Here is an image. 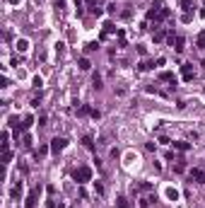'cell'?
Instances as JSON below:
<instances>
[{
    "instance_id": "obj_1",
    "label": "cell",
    "mask_w": 205,
    "mask_h": 208,
    "mask_svg": "<svg viewBox=\"0 0 205 208\" xmlns=\"http://www.w3.org/2000/svg\"><path fill=\"white\" fill-rule=\"evenodd\" d=\"M73 179L77 181V184H84V181L92 179V170H89V167H77L73 172Z\"/></svg>"
},
{
    "instance_id": "obj_2",
    "label": "cell",
    "mask_w": 205,
    "mask_h": 208,
    "mask_svg": "<svg viewBox=\"0 0 205 208\" xmlns=\"http://www.w3.org/2000/svg\"><path fill=\"white\" fill-rule=\"evenodd\" d=\"M167 39H169V44L174 46V51H176V53H181V51H184V44H186V39H184L181 34H169Z\"/></svg>"
},
{
    "instance_id": "obj_3",
    "label": "cell",
    "mask_w": 205,
    "mask_h": 208,
    "mask_svg": "<svg viewBox=\"0 0 205 208\" xmlns=\"http://www.w3.org/2000/svg\"><path fill=\"white\" fill-rule=\"evenodd\" d=\"M65 145H68V140H65V138H53V140H51V150H53V153H60V150H65Z\"/></svg>"
},
{
    "instance_id": "obj_4",
    "label": "cell",
    "mask_w": 205,
    "mask_h": 208,
    "mask_svg": "<svg viewBox=\"0 0 205 208\" xmlns=\"http://www.w3.org/2000/svg\"><path fill=\"white\" fill-rule=\"evenodd\" d=\"M36 196H39V189L31 191V194L27 196V203H24V208H36Z\"/></svg>"
},
{
    "instance_id": "obj_5",
    "label": "cell",
    "mask_w": 205,
    "mask_h": 208,
    "mask_svg": "<svg viewBox=\"0 0 205 208\" xmlns=\"http://www.w3.org/2000/svg\"><path fill=\"white\" fill-rule=\"evenodd\" d=\"M193 179H196L198 184H203V181H205V172H203V170H191V181H193Z\"/></svg>"
},
{
    "instance_id": "obj_6",
    "label": "cell",
    "mask_w": 205,
    "mask_h": 208,
    "mask_svg": "<svg viewBox=\"0 0 205 208\" xmlns=\"http://www.w3.org/2000/svg\"><path fill=\"white\" fill-rule=\"evenodd\" d=\"M159 80H162V82H171V85H176V78H174V73H169V70L159 73Z\"/></svg>"
},
{
    "instance_id": "obj_7",
    "label": "cell",
    "mask_w": 205,
    "mask_h": 208,
    "mask_svg": "<svg viewBox=\"0 0 205 208\" xmlns=\"http://www.w3.org/2000/svg\"><path fill=\"white\" fill-rule=\"evenodd\" d=\"M181 75H184V80H193V68H191V63H184Z\"/></svg>"
},
{
    "instance_id": "obj_8",
    "label": "cell",
    "mask_w": 205,
    "mask_h": 208,
    "mask_svg": "<svg viewBox=\"0 0 205 208\" xmlns=\"http://www.w3.org/2000/svg\"><path fill=\"white\" fill-rule=\"evenodd\" d=\"M174 148H176V150H181V153H186V150L191 148V145H188L186 140H176V143H174Z\"/></svg>"
},
{
    "instance_id": "obj_9",
    "label": "cell",
    "mask_w": 205,
    "mask_h": 208,
    "mask_svg": "<svg viewBox=\"0 0 205 208\" xmlns=\"http://www.w3.org/2000/svg\"><path fill=\"white\" fill-rule=\"evenodd\" d=\"M167 32H164V29H157V32H155V41H164V39H167Z\"/></svg>"
},
{
    "instance_id": "obj_10",
    "label": "cell",
    "mask_w": 205,
    "mask_h": 208,
    "mask_svg": "<svg viewBox=\"0 0 205 208\" xmlns=\"http://www.w3.org/2000/svg\"><path fill=\"white\" fill-rule=\"evenodd\" d=\"M113 208H131V203H128V199H123V196H121V199L116 201V206H113Z\"/></svg>"
},
{
    "instance_id": "obj_11",
    "label": "cell",
    "mask_w": 205,
    "mask_h": 208,
    "mask_svg": "<svg viewBox=\"0 0 205 208\" xmlns=\"http://www.w3.org/2000/svg\"><path fill=\"white\" fill-rule=\"evenodd\" d=\"M196 44H198V48H205V29L198 34V39H196Z\"/></svg>"
},
{
    "instance_id": "obj_12",
    "label": "cell",
    "mask_w": 205,
    "mask_h": 208,
    "mask_svg": "<svg viewBox=\"0 0 205 208\" xmlns=\"http://www.w3.org/2000/svg\"><path fill=\"white\" fill-rule=\"evenodd\" d=\"M82 143H84V148H89V150H94V143H92V136H84V138H82Z\"/></svg>"
},
{
    "instance_id": "obj_13",
    "label": "cell",
    "mask_w": 205,
    "mask_h": 208,
    "mask_svg": "<svg viewBox=\"0 0 205 208\" xmlns=\"http://www.w3.org/2000/svg\"><path fill=\"white\" fill-rule=\"evenodd\" d=\"M191 5H193V3H191V0H181V10H186V12H191Z\"/></svg>"
},
{
    "instance_id": "obj_14",
    "label": "cell",
    "mask_w": 205,
    "mask_h": 208,
    "mask_svg": "<svg viewBox=\"0 0 205 208\" xmlns=\"http://www.w3.org/2000/svg\"><path fill=\"white\" fill-rule=\"evenodd\" d=\"M80 68H82V70H89V61H87V58H80Z\"/></svg>"
},
{
    "instance_id": "obj_15",
    "label": "cell",
    "mask_w": 205,
    "mask_h": 208,
    "mask_svg": "<svg viewBox=\"0 0 205 208\" xmlns=\"http://www.w3.org/2000/svg\"><path fill=\"white\" fill-rule=\"evenodd\" d=\"M19 194H22V184H17V186H15V189H12V199H17Z\"/></svg>"
},
{
    "instance_id": "obj_16",
    "label": "cell",
    "mask_w": 205,
    "mask_h": 208,
    "mask_svg": "<svg viewBox=\"0 0 205 208\" xmlns=\"http://www.w3.org/2000/svg\"><path fill=\"white\" fill-rule=\"evenodd\" d=\"M22 143H24V148H31V143H34V140H31V136H29V133H27V136H24V140H22Z\"/></svg>"
},
{
    "instance_id": "obj_17",
    "label": "cell",
    "mask_w": 205,
    "mask_h": 208,
    "mask_svg": "<svg viewBox=\"0 0 205 208\" xmlns=\"http://www.w3.org/2000/svg\"><path fill=\"white\" fill-rule=\"evenodd\" d=\"M92 82H94V87H97V90L102 87V78H99V75H94V78H92Z\"/></svg>"
},
{
    "instance_id": "obj_18",
    "label": "cell",
    "mask_w": 205,
    "mask_h": 208,
    "mask_svg": "<svg viewBox=\"0 0 205 208\" xmlns=\"http://www.w3.org/2000/svg\"><path fill=\"white\" fill-rule=\"evenodd\" d=\"M174 170H176V172H184V170H186V165H184V160H179V162H176V167H174Z\"/></svg>"
},
{
    "instance_id": "obj_19",
    "label": "cell",
    "mask_w": 205,
    "mask_h": 208,
    "mask_svg": "<svg viewBox=\"0 0 205 208\" xmlns=\"http://www.w3.org/2000/svg\"><path fill=\"white\" fill-rule=\"evenodd\" d=\"M17 51H27V41H24V39L17 41Z\"/></svg>"
},
{
    "instance_id": "obj_20",
    "label": "cell",
    "mask_w": 205,
    "mask_h": 208,
    "mask_svg": "<svg viewBox=\"0 0 205 208\" xmlns=\"http://www.w3.org/2000/svg\"><path fill=\"white\" fill-rule=\"evenodd\" d=\"M138 68H140V70H150V68H152V63H147V61H142V63H140Z\"/></svg>"
},
{
    "instance_id": "obj_21",
    "label": "cell",
    "mask_w": 205,
    "mask_h": 208,
    "mask_svg": "<svg viewBox=\"0 0 205 208\" xmlns=\"http://www.w3.org/2000/svg\"><path fill=\"white\" fill-rule=\"evenodd\" d=\"M31 124H34V119H31V116H27V119H24V124H22V128H29Z\"/></svg>"
},
{
    "instance_id": "obj_22",
    "label": "cell",
    "mask_w": 205,
    "mask_h": 208,
    "mask_svg": "<svg viewBox=\"0 0 205 208\" xmlns=\"http://www.w3.org/2000/svg\"><path fill=\"white\" fill-rule=\"evenodd\" d=\"M94 191H97V194H104V186L99 184V181H94Z\"/></svg>"
},
{
    "instance_id": "obj_23",
    "label": "cell",
    "mask_w": 205,
    "mask_h": 208,
    "mask_svg": "<svg viewBox=\"0 0 205 208\" xmlns=\"http://www.w3.org/2000/svg\"><path fill=\"white\" fill-rule=\"evenodd\" d=\"M44 155H46V148L41 145V148H39V150H36V160H39V157H44Z\"/></svg>"
},
{
    "instance_id": "obj_24",
    "label": "cell",
    "mask_w": 205,
    "mask_h": 208,
    "mask_svg": "<svg viewBox=\"0 0 205 208\" xmlns=\"http://www.w3.org/2000/svg\"><path fill=\"white\" fill-rule=\"evenodd\" d=\"M94 48H99V44H94V41H92V44H87V46H84V51H94Z\"/></svg>"
},
{
    "instance_id": "obj_25",
    "label": "cell",
    "mask_w": 205,
    "mask_h": 208,
    "mask_svg": "<svg viewBox=\"0 0 205 208\" xmlns=\"http://www.w3.org/2000/svg\"><path fill=\"white\" fill-rule=\"evenodd\" d=\"M167 196H169V199H174V201H176V196H179V194H176L174 189H169V191H167Z\"/></svg>"
}]
</instances>
